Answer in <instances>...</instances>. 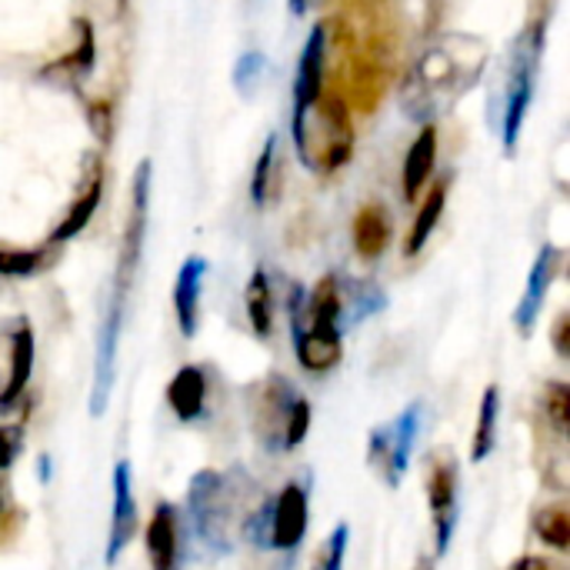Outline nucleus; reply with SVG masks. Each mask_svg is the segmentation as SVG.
Listing matches in <instances>:
<instances>
[{"label":"nucleus","instance_id":"f257e3e1","mask_svg":"<svg viewBox=\"0 0 570 570\" xmlns=\"http://www.w3.org/2000/svg\"><path fill=\"white\" fill-rule=\"evenodd\" d=\"M150 160H144L134 170V200H130V224L124 234V250L117 261V274H114V287H110V301L104 311V324L97 334V357H94V384H90V397H87V411L90 417H104L107 404H110V391L117 381V347H120V331H124V317H127V301H130V287H134V274L140 264V250H144V234H147V204H150Z\"/></svg>","mask_w":570,"mask_h":570},{"label":"nucleus","instance_id":"f03ea898","mask_svg":"<svg viewBox=\"0 0 570 570\" xmlns=\"http://www.w3.org/2000/svg\"><path fill=\"white\" fill-rule=\"evenodd\" d=\"M488 50L478 37L444 33L434 47H428L414 67V90H411V114L431 117L438 110H451L481 77Z\"/></svg>","mask_w":570,"mask_h":570},{"label":"nucleus","instance_id":"7ed1b4c3","mask_svg":"<svg viewBox=\"0 0 570 570\" xmlns=\"http://www.w3.org/2000/svg\"><path fill=\"white\" fill-rule=\"evenodd\" d=\"M187 514L194 538L210 554L234 551V501L227 491V478L217 471H200L187 484Z\"/></svg>","mask_w":570,"mask_h":570},{"label":"nucleus","instance_id":"20e7f679","mask_svg":"<svg viewBox=\"0 0 570 570\" xmlns=\"http://www.w3.org/2000/svg\"><path fill=\"white\" fill-rule=\"evenodd\" d=\"M544 43H548V23H531V27H524V33L514 40V53H511V83H508V107H504V150H508V154L518 147L524 117H528V110H531L534 87H538V70H541V57H544Z\"/></svg>","mask_w":570,"mask_h":570},{"label":"nucleus","instance_id":"39448f33","mask_svg":"<svg viewBox=\"0 0 570 570\" xmlns=\"http://www.w3.org/2000/svg\"><path fill=\"white\" fill-rule=\"evenodd\" d=\"M424 431V404L414 401L407 404L394 421L377 424L367 438V464L371 471L387 484V488H401L407 468H411V454L417 448V438Z\"/></svg>","mask_w":570,"mask_h":570},{"label":"nucleus","instance_id":"423d86ee","mask_svg":"<svg viewBox=\"0 0 570 570\" xmlns=\"http://www.w3.org/2000/svg\"><path fill=\"white\" fill-rule=\"evenodd\" d=\"M311 431V401L301 397L284 377L271 381L257 407V438L267 451H294Z\"/></svg>","mask_w":570,"mask_h":570},{"label":"nucleus","instance_id":"0eeeda50","mask_svg":"<svg viewBox=\"0 0 570 570\" xmlns=\"http://www.w3.org/2000/svg\"><path fill=\"white\" fill-rule=\"evenodd\" d=\"M458 491H461V464L448 448H441L431 454V464H428V504H431L438 558H444L451 551V541L458 534V521H461V494Z\"/></svg>","mask_w":570,"mask_h":570},{"label":"nucleus","instance_id":"6e6552de","mask_svg":"<svg viewBox=\"0 0 570 570\" xmlns=\"http://www.w3.org/2000/svg\"><path fill=\"white\" fill-rule=\"evenodd\" d=\"M311 494L304 484H287L267 501V544L271 551H297L307 534Z\"/></svg>","mask_w":570,"mask_h":570},{"label":"nucleus","instance_id":"1a4fd4ad","mask_svg":"<svg viewBox=\"0 0 570 570\" xmlns=\"http://www.w3.org/2000/svg\"><path fill=\"white\" fill-rule=\"evenodd\" d=\"M110 488H114V501H110V528H107V551L104 561L107 568H114L127 544L137 534V501H134V478H130V461H117L114 474H110Z\"/></svg>","mask_w":570,"mask_h":570},{"label":"nucleus","instance_id":"9d476101","mask_svg":"<svg viewBox=\"0 0 570 570\" xmlns=\"http://www.w3.org/2000/svg\"><path fill=\"white\" fill-rule=\"evenodd\" d=\"M324 63H327V30L317 23L311 37L304 40L301 60H297V80H294V117L307 114L321 90H324Z\"/></svg>","mask_w":570,"mask_h":570},{"label":"nucleus","instance_id":"9b49d317","mask_svg":"<svg viewBox=\"0 0 570 570\" xmlns=\"http://www.w3.org/2000/svg\"><path fill=\"white\" fill-rule=\"evenodd\" d=\"M147 558L150 570H180L184 538H180V514L174 504L160 501L147 524Z\"/></svg>","mask_w":570,"mask_h":570},{"label":"nucleus","instance_id":"f8f14e48","mask_svg":"<svg viewBox=\"0 0 570 570\" xmlns=\"http://www.w3.org/2000/svg\"><path fill=\"white\" fill-rule=\"evenodd\" d=\"M558 264H561V250H558L554 244H544V247L538 250L534 267H531L528 291H524V297H521V304H518V311H514V324H518V331H521L524 337L534 331V324H538V317H541V307H544V301H548V291H551V284H554V277H558Z\"/></svg>","mask_w":570,"mask_h":570},{"label":"nucleus","instance_id":"ddd939ff","mask_svg":"<svg viewBox=\"0 0 570 570\" xmlns=\"http://www.w3.org/2000/svg\"><path fill=\"white\" fill-rule=\"evenodd\" d=\"M204 274H207V261L204 257H187L180 264L177 284H174V314H177V327L180 334L190 341L200 327V294H204Z\"/></svg>","mask_w":570,"mask_h":570},{"label":"nucleus","instance_id":"4468645a","mask_svg":"<svg viewBox=\"0 0 570 570\" xmlns=\"http://www.w3.org/2000/svg\"><path fill=\"white\" fill-rule=\"evenodd\" d=\"M7 357H10V371L0 384V411H7L23 394V387L30 384V374H33V331L23 317L17 321V331L10 334Z\"/></svg>","mask_w":570,"mask_h":570},{"label":"nucleus","instance_id":"2eb2a0df","mask_svg":"<svg viewBox=\"0 0 570 570\" xmlns=\"http://www.w3.org/2000/svg\"><path fill=\"white\" fill-rule=\"evenodd\" d=\"M167 404L177 414V421L190 424L204 417L207 411V374L200 367H180L174 381L167 384Z\"/></svg>","mask_w":570,"mask_h":570},{"label":"nucleus","instance_id":"dca6fc26","mask_svg":"<svg viewBox=\"0 0 570 570\" xmlns=\"http://www.w3.org/2000/svg\"><path fill=\"white\" fill-rule=\"evenodd\" d=\"M434 160H438V130L434 127H424L417 134V140L411 144L407 157H404V177H401L404 200H417L421 187L428 184V177L434 170Z\"/></svg>","mask_w":570,"mask_h":570},{"label":"nucleus","instance_id":"f3484780","mask_svg":"<svg viewBox=\"0 0 570 570\" xmlns=\"http://www.w3.org/2000/svg\"><path fill=\"white\" fill-rule=\"evenodd\" d=\"M391 240V220L384 207H364L354 220V247L361 257L374 261L387 250Z\"/></svg>","mask_w":570,"mask_h":570},{"label":"nucleus","instance_id":"a211bd4d","mask_svg":"<svg viewBox=\"0 0 570 570\" xmlns=\"http://www.w3.org/2000/svg\"><path fill=\"white\" fill-rule=\"evenodd\" d=\"M498 424H501V391L491 384L481 397V411H478V428H474V444H471V461L484 464L494 448H498Z\"/></svg>","mask_w":570,"mask_h":570},{"label":"nucleus","instance_id":"6ab92c4d","mask_svg":"<svg viewBox=\"0 0 570 570\" xmlns=\"http://www.w3.org/2000/svg\"><path fill=\"white\" fill-rule=\"evenodd\" d=\"M244 304H247V321H250L254 334L261 341L271 337V327H274V294H271V281H267L264 271L250 274L247 291H244Z\"/></svg>","mask_w":570,"mask_h":570},{"label":"nucleus","instance_id":"aec40b11","mask_svg":"<svg viewBox=\"0 0 570 570\" xmlns=\"http://www.w3.org/2000/svg\"><path fill=\"white\" fill-rule=\"evenodd\" d=\"M444 204H448V184H438V187L431 190V197L424 200V207H421V214H417V224H414V230H411V237H407V244H404V254H407V257H414V254L424 250L428 237L434 234V227H438V220H441V214H444Z\"/></svg>","mask_w":570,"mask_h":570},{"label":"nucleus","instance_id":"412c9836","mask_svg":"<svg viewBox=\"0 0 570 570\" xmlns=\"http://www.w3.org/2000/svg\"><path fill=\"white\" fill-rule=\"evenodd\" d=\"M534 531L538 538L554 548V551H568L570 544V514L564 504H548L544 511L534 514Z\"/></svg>","mask_w":570,"mask_h":570},{"label":"nucleus","instance_id":"4be33fe9","mask_svg":"<svg viewBox=\"0 0 570 570\" xmlns=\"http://www.w3.org/2000/svg\"><path fill=\"white\" fill-rule=\"evenodd\" d=\"M97 204H100V184H90V190H87V194L70 207V214L63 217V224L50 234V244H63V240L77 237V234L87 227V220L94 217Z\"/></svg>","mask_w":570,"mask_h":570},{"label":"nucleus","instance_id":"5701e85b","mask_svg":"<svg viewBox=\"0 0 570 570\" xmlns=\"http://www.w3.org/2000/svg\"><path fill=\"white\" fill-rule=\"evenodd\" d=\"M277 134H271L261 147V157H257V167H254V177H250V200L254 207H264L267 204V190H271V180H274V164H277Z\"/></svg>","mask_w":570,"mask_h":570},{"label":"nucleus","instance_id":"b1692460","mask_svg":"<svg viewBox=\"0 0 570 570\" xmlns=\"http://www.w3.org/2000/svg\"><path fill=\"white\" fill-rule=\"evenodd\" d=\"M264 70H267V57L261 50H247L240 53L237 67H234V87L240 97H254L261 80H264Z\"/></svg>","mask_w":570,"mask_h":570},{"label":"nucleus","instance_id":"393cba45","mask_svg":"<svg viewBox=\"0 0 570 570\" xmlns=\"http://www.w3.org/2000/svg\"><path fill=\"white\" fill-rule=\"evenodd\" d=\"M347 544H351V528L337 524L331 531V538L321 544V554L314 561V570H344V558H347Z\"/></svg>","mask_w":570,"mask_h":570},{"label":"nucleus","instance_id":"a878e982","mask_svg":"<svg viewBox=\"0 0 570 570\" xmlns=\"http://www.w3.org/2000/svg\"><path fill=\"white\" fill-rule=\"evenodd\" d=\"M43 254L40 250H0V274L3 277H27L40 271Z\"/></svg>","mask_w":570,"mask_h":570},{"label":"nucleus","instance_id":"bb28decb","mask_svg":"<svg viewBox=\"0 0 570 570\" xmlns=\"http://www.w3.org/2000/svg\"><path fill=\"white\" fill-rule=\"evenodd\" d=\"M544 407H548V417L558 424V431H568V414H570V394L564 384H551V391H548V401H544Z\"/></svg>","mask_w":570,"mask_h":570},{"label":"nucleus","instance_id":"cd10ccee","mask_svg":"<svg viewBox=\"0 0 570 570\" xmlns=\"http://www.w3.org/2000/svg\"><path fill=\"white\" fill-rule=\"evenodd\" d=\"M17 451H20V434L10 428H0V471H7L13 464Z\"/></svg>","mask_w":570,"mask_h":570},{"label":"nucleus","instance_id":"c85d7f7f","mask_svg":"<svg viewBox=\"0 0 570 570\" xmlns=\"http://www.w3.org/2000/svg\"><path fill=\"white\" fill-rule=\"evenodd\" d=\"M568 334H570V317L568 314H561V317H558V324H554V347H558V354H561V357H568L570 354Z\"/></svg>","mask_w":570,"mask_h":570},{"label":"nucleus","instance_id":"c756f323","mask_svg":"<svg viewBox=\"0 0 570 570\" xmlns=\"http://www.w3.org/2000/svg\"><path fill=\"white\" fill-rule=\"evenodd\" d=\"M83 27V43H80V50H77V63L80 67H90L94 63V30L87 27V23H80Z\"/></svg>","mask_w":570,"mask_h":570},{"label":"nucleus","instance_id":"7c9ffc66","mask_svg":"<svg viewBox=\"0 0 570 570\" xmlns=\"http://www.w3.org/2000/svg\"><path fill=\"white\" fill-rule=\"evenodd\" d=\"M514 570H558L551 561H544V558H521Z\"/></svg>","mask_w":570,"mask_h":570},{"label":"nucleus","instance_id":"2f4dec72","mask_svg":"<svg viewBox=\"0 0 570 570\" xmlns=\"http://www.w3.org/2000/svg\"><path fill=\"white\" fill-rule=\"evenodd\" d=\"M40 481H50V458H40Z\"/></svg>","mask_w":570,"mask_h":570},{"label":"nucleus","instance_id":"473e14b6","mask_svg":"<svg viewBox=\"0 0 570 570\" xmlns=\"http://www.w3.org/2000/svg\"><path fill=\"white\" fill-rule=\"evenodd\" d=\"M307 10V0H291V13H304Z\"/></svg>","mask_w":570,"mask_h":570},{"label":"nucleus","instance_id":"72a5a7b5","mask_svg":"<svg viewBox=\"0 0 570 570\" xmlns=\"http://www.w3.org/2000/svg\"><path fill=\"white\" fill-rule=\"evenodd\" d=\"M414 570H434V561H431V558H421V561L414 564Z\"/></svg>","mask_w":570,"mask_h":570}]
</instances>
